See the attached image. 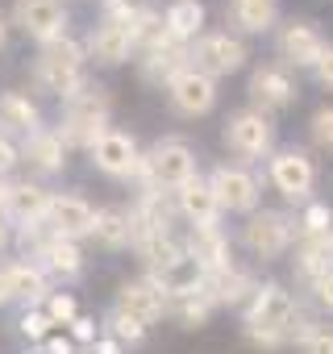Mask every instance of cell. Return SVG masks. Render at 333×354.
<instances>
[{"instance_id": "28", "label": "cell", "mask_w": 333, "mask_h": 354, "mask_svg": "<svg viewBox=\"0 0 333 354\" xmlns=\"http://www.w3.org/2000/svg\"><path fill=\"white\" fill-rule=\"evenodd\" d=\"M92 238H96L104 250H121V246H129V238H133L129 209H121V205H104V209H96V217H92Z\"/></svg>"}, {"instance_id": "29", "label": "cell", "mask_w": 333, "mask_h": 354, "mask_svg": "<svg viewBox=\"0 0 333 354\" xmlns=\"http://www.w3.org/2000/svg\"><path fill=\"white\" fill-rule=\"evenodd\" d=\"M329 267H333L329 238H296V246H292V271H296V279L308 283V279H316Z\"/></svg>"}, {"instance_id": "14", "label": "cell", "mask_w": 333, "mask_h": 354, "mask_svg": "<svg viewBox=\"0 0 333 354\" xmlns=\"http://www.w3.org/2000/svg\"><path fill=\"white\" fill-rule=\"evenodd\" d=\"M13 26L46 46L55 38H67V5L63 0H17L13 5Z\"/></svg>"}, {"instance_id": "45", "label": "cell", "mask_w": 333, "mask_h": 354, "mask_svg": "<svg viewBox=\"0 0 333 354\" xmlns=\"http://www.w3.org/2000/svg\"><path fill=\"white\" fill-rule=\"evenodd\" d=\"M92 354H121V346L108 337V342H100V346H92Z\"/></svg>"}, {"instance_id": "8", "label": "cell", "mask_w": 333, "mask_h": 354, "mask_svg": "<svg viewBox=\"0 0 333 354\" xmlns=\"http://www.w3.org/2000/svg\"><path fill=\"white\" fill-rule=\"evenodd\" d=\"M188 63L196 71H204L209 80H225V75H238L250 63V46L229 30H209L188 46Z\"/></svg>"}, {"instance_id": "44", "label": "cell", "mask_w": 333, "mask_h": 354, "mask_svg": "<svg viewBox=\"0 0 333 354\" xmlns=\"http://www.w3.org/2000/svg\"><path fill=\"white\" fill-rule=\"evenodd\" d=\"M46 354H75L71 337H46Z\"/></svg>"}, {"instance_id": "22", "label": "cell", "mask_w": 333, "mask_h": 354, "mask_svg": "<svg viewBox=\"0 0 333 354\" xmlns=\"http://www.w3.org/2000/svg\"><path fill=\"white\" fill-rule=\"evenodd\" d=\"M209 296H213V304L217 308H246V300L258 292V275L254 271H246V267H225V271H217V275H209Z\"/></svg>"}, {"instance_id": "40", "label": "cell", "mask_w": 333, "mask_h": 354, "mask_svg": "<svg viewBox=\"0 0 333 354\" xmlns=\"http://www.w3.org/2000/svg\"><path fill=\"white\" fill-rule=\"evenodd\" d=\"M50 329H55V325H50V317H46L42 308H30V313L21 317V333H26L30 342H46Z\"/></svg>"}, {"instance_id": "32", "label": "cell", "mask_w": 333, "mask_h": 354, "mask_svg": "<svg viewBox=\"0 0 333 354\" xmlns=\"http://www.w3.org/2000/svg\"><path fill=\"white\" fill-rule=\"evenodd\" d=\"M129 38H133V55L171 42V38H166V26H162V9L137 5V9H133V21H129Z\"/></svg>"}, {"instance_id": "23", "label": "cell", "mask_w": 333, "mask_h": 354, "mask_svg": "<svg viewBox=\"0 0 333 354\" xmlns=\"http://www.w3.org/2000/svg\"><path fill=\"white\" fill-rule=\"evenodd\" d=\"M46 209H50V192L42 184H9L5 192V205H0V213L21 221V225H34V221H46Z\"/></svg>"}, {"instance_id": "2", "label": "cell", "mask_w": 333, "mask_h": 354, "mask_svg": "<svg viewBox=\"0 0 333 354\" xmlns=\"http://www.w3.org/2000/svg\"><path fill=\"white\" fill-rule=\"evenodd\" d=\"M84 63H88V55H84L79 42H71V38H55V42H46V46L38 50L34 80H38L42 92L71 100V96H79V92L88 88V71H84Z\"/></svg>"}, {"instance_id": "36", "label": "cell", "mask_w": 333, "mask_h": 354, "mask_svg": "<svg viewBox=\"0 0 333 354\" xmlns=\"http://www.w3.org/2000/svg\"><path fill=\"white\" fill-rule=\"evenodd\" d=\"M304 292H308V308H316V313L333 317V267H329V271H321L316 279H308V283H304Z\"/></svg>"}, {"instance_id": "50", "label": "cell", "mask_w": 333, "mask_h": 354, "mask_svg": "<svg viewBox=\"0 0 333 354\" xmlns=\"http://www.w3.org/2000/svg\"><path fill=\"white\" fill-rule=\"evenodd\" d=\"M329 246H333V230H329Z\"/></svg>"}, {"instance_id": "9", "label": "cell", "mask_w": 333, "mask_h": 354, "mask_svg": "<svg viewBox=\"0 0 333 354\" xmlns=\"http://www.w3.org/2000/svg\"><path fill=\"white\" fill-rule=\"evenodd\" d=\"M325 46L329 38L312 17H287L283 26H275V63H283L287 71H312Z\"/></svg>"}, {"instance_id": "13", "label": "cell", "mask_w": 333, "mask_h": 354, "mask_svg": "<svg viewBox=\"0 0 333 354\" xmlns=\"http://www.w3.org/2000/svg\"><path fill=\"white\" fill-rule=\"evenodd\" d=\"M88 154H92L96 171H104L108 180H137V171H142V150H137L133 133H121V129H108Z\"/></svg>"}, {"instance_id": "48", "label": "cell", "mask_w": 333, "mask_h": 354, "mask_svg": "<svg viewBox=\"0 0 333 354\" xmlns=\"http://www.w3.org/2000/svg\"><path fill=\"white\" fill-rule=\"evenodd\" d=\"M5 38H9V26H5V17H0V46H5Z\"/></svg>"}, {"instance_id": "16", "label": "cell", "mask_w": 333, "mask_h": 354, "mask_svg": "<svg viewBox=\"0 0 333 354\" xmlns=\"http://www.w3.org/2000/svg\"><path fill=\"white\" fill-rule=\"evenodd\" d=\"M117 308L121 313H129L133 321H142L146 329L166 313V296H162V288L150 279V275H142V279H125L121 283V292H117Z\"/></svg>"}, {"instance_id": "31", "label": "cell", "mask_w": 333, "mask_h": 354, "mask_svg": "<svg viewBox=\"0 0 333 354\" xmlns=\"http://www.w3.org/2000/svg\"><path fill=\"white\" fill-rule=\"evenodd\" d=\"M5 279H9V300H46L50 288H46V271L38 263H9L5 267Z\"/></svg>"}, {"instance_id": "33", "label": "cell", "mask_w": 333, "mask_h": 354, "mask_svg": "<svg viewBox=\"0 0 333 354\" xmlns=\"http://www.w3.org/2000/svg\"><path fill=\"white\" fill-rule=\"evenodd\" d=\"M175 317H180V325H188V329H196V325H204L213 313H217V304H213V296H209V288H200V292H188V296H180V300H171L166 304Z\"/></svg>"}, {"instance_id": "12", "label": "cell", "mask_w": 333, "mask_h": 354, "mask_svg": "<svg viewBox=\"0 0 333 354\" xmlns=\"http://www.w3.org/2000/svg\"><path fill=\"white\" fill-rule=\"evenodd\" d=\"M166 100H171V109L180 117H209L217 109V80H209L204 71H196L192 63L166 84Z\"/></svg>"}, {"instance_id": "4", "label": "cell", "mask_w": 333, "mask_h": 354, "mask_svg": "<svg viewBox=\"0 0 333 354\" xmlns=\"http://www.w3.org/2000/svg\"><path fill=\"white\" fill-rule=\"evenodd\" d=\"M196 175V150L184 138H158L146 154H142V171L137 180L142 188H158V192H175L180 184H188Z\"/></svg>"}, {"instance_id": "5", "label": "cell", "mask_w": 333, "mask_h": 354, "mask_svg": "<svg viewBox=\"0 0 333 354\" xmlns=\"http://www.w3.org/2000/svg\"><path fill=\"white\" fill-rule=\"evenodd\" d=\"M221 142L242 167L258 162V158H271L275 154V121L267 113H258V109H238V113L225 117Z\"/></svg>"}, {"instance_id": "18", "label": "cell", "mask_w": 333, "mask_h": 354, "mask_svg": "<svg viewBox=\"0 0 333 354\" xmlns=\"http://www.w3.org/2000/svg\"><path fill=\"white\" fill-rule=\"evenodd\" d=\"M84 55H88V59H96L100 67H121V63H129V59H133L129 26H125V21H108V17H104V21L92 30V38H88Z\"/></svg>"}, {"instance_id": "19", "label": "cell", "mask_w": 333, "mask_h": 354, "mask_svg": "<svg viewBox=\"0 0 333 354\" xmlns=\"http://www.w3.org/2000/svg\"><path fill=\"white\" fill-rule=\"evenodd\" d=\"M184 250H188V254L209 271V275H217V271L234 267V242H229V234H225L221 225H200V230H192Z\"/></svg>"}, {"instance_id": "17", "label": "cell", "mask_w": 333, "mask_h": 354, "mask_svg": "<svg viewBox=\"0 0 333 354\" xmlns=\"http://www.w3.org/2000/svg\"><path fill=\"white\" fill-rule=\"evenodd\" d=\"M171 201H175V213H180L192 230H200V225H217V221H221L217 196H213L209 180H200V175H192L188 184H180V188L171 192Z\"/></svg>"}, {"instance_id": "41", "label": "cell", "mask_w": 333, "mask_h": 354, "mask_svg": "<svg viewBox=\"0 0 333 354\" xmlns=\"http://www.w3.org/2000/svg\"><path fill=\"white\" fill-rule=\"evenodd\" d=\"M312 80H316L325 92H333V42L321 50V59H316V67H312Z\"/></svg>"}, {"instance_id": "46", "label": "cell", "mask_w": 333, "mask_h": 354, "mask_svg": "<svg viewBox=\"0 0 333 354\" xmlns=\"http://www.w3.org/2000/svg\"><path fill=\"white\" fill-rule=\"evenodd\" d=\"M9 300V279H5V267H0V304Z\"/></svg>"}, {"instance_id": "10", "label": "cell", "mask_w": 333, "mask_h": 354, "mask_svg": "<svg viewBox=\"0 0 333 354\" xmlns=\"http://www.w3.org/2000/svg\"><path fill=\"white\" fill-rule=\"evenodd\" d=\"M209 188H213L221 213H242V217H250V213L258 209V201H263L258 175H254L250 167H242V162H221V167H213Z\"/></svg>"}, {"instance_id": "15", "label": "cell", "mask_w": 333, "mask_h": 354, "mask_svg": "<svg viewBox=\"0 0 333 354\" xmlns=\"http://www.w3.org/2000/svg\"><path fill=\"white\" fill-rule=\"evenodd\" d=\"M92 217H96V209H92L84 196L59 192V196H50V209H46V230H50L55 238L79 242V238H92Z\"/></svg>"}, {"instance_id": "34", "label": "cell", "mask_w": 333, "mask_h": 354, "mask_svg": "<svg viewBox=\"0 0 333 354\" xmlns=\"http://www.w3.org/2000/svg\"><path fill=\"white\" fill-rule=\"evenodd\" d=\"M329 230H333V209L325 205V201H308V205H300V213H296V238H329Z\"/></svg>"}, {"instance_id": "7", "label": "cell", "mask_w": 333, "mask_h": 354, "mask_svg": "<svg viewBox=\"0 0 333 354\" xmlns=\"http://www.w3.org/2000/svg\"><path fill=\"white\" fill-rule=\"evenodd\" d=\"M267 180H271V188H275L287 205L300 209V205L312 201V188H316V162H312L308 150L283 146V150H275V154L267 158Z\"/></svg>"}, {"instance_id": "35", "label": "cell", "mask_w": 333, "mask_h": 354, "mask_svg": "<svg viewBox=\"0 0 333 354\" xmlns=\"http://www.w3.org/2000/svg\"><path fill=\"white\" fill-rule=\"evenodd\" d=\"M308 133H312V146H316V150L333 154V100H325V104L312 109V117H308Z\"/></svg>"}, {"instance_id": "6", "label": "cell", "mask_w": 333, "mask_h": 354, "mask_svg": "<svg viewBox=\"0 0 333 354\" xmlns=\"http://www.w3.org/2000/svg\"><path fill=\"white\" fill-rule=\"evenodd\" d=\"M242 246L258 259V263H275L283 254H292L296 246V217L279 213V209H254L242 225Z\"/></svg>"}, {"instance_id": "49", "label": "cell", "mask_w": 333, "mask_h": 354, "mask_svg": "<svg viewBox=\"0 0 333 354\" xmlns=\"http://www.w3.org/2000/svg\"><path fill=\"white\" fill-rule=\"evenodd\" d=\"M5 192H9V184H5V175H0V205H5Z\"/></svg>"}, {"instance_id": "27", "label": "cell", "mask_w": 333, "mask_h": 354, "mask_svg": "<svg viewBox=\"0 0 333 354\" xmlns=\"http://www.w3.org/2000/svg\"><path fill=\"white\" fill-rule=\"evenodd\" d=\"M38 267L42 271H55V275H63V279H75L79 271H84V250H79V242H67V238H46L42 246H38Z\"/></svg>"}, {"instance_id": "47", "label": "cell", "mask_w": 333, "mask_h": 354, "mask_svg": "<svg viewBox=\"0 0 333 354\" xmlns=\"http://www.w3.org/2000/svg\"><path fill=\"white\" fill-rule=\"evenodd\" d=\"M5 221H9V217H5V213H0V246H5V242H9V225H5Z\"/></svg>"}, {"instance_id": "43", "label": "cell", "mask_w": 333, "mask_h": 354, "mask_svg": "<svg viewBox=\"0 0 333 354\" xmlns=\"http://www.w3.org/2000/svg\"><path fill=\"white\" fill-rule=\"evenodd\" d=\"M17 158H21V150L13 146V138H9V133H0V175H5Z\"/></svg>"}, {"instance_id": "11", "label": "cell", "mask_w": 333, "mask_h": 354, "mask_svg": "<svg viewBox=\"0 0 333 354\" xmlns=\"http://www.w3.org/2000/svg\"><path fill=\"white\" fill-rule=\"evenodd\" d=\"M246 96H250V109H258V113H279V109H292L296 100H300V80H296V71H287L283 63H258L254 71H250V80H246Z\"/></svg>"}, {"instance_id": "24", "label": "cell", "mask_w": 333, "mask_h": 354, "mask_svg": "<svg viewBox=\"0 0 333 354\" xmlns=\"http://www.w3.org/2000/svg\"><path fill=\"white\" fill-rule=\"evenodd\" d=\"M162 26H166V38L171 42H196L204 34V5L200 0H171L162 9Z\"/></svg>"}, {"instance_id": "1", "label": "cell", "mask_w": 333, "mask_h": 354, "mask_svg": "<svg viewBox=\"0 0 333 354\" xmlns=\"http://www.w3.org/2000/svg\"><path fill=\"white\" fill-rule=\"evenodd\" d=\"M296 296L279 283V279H267L258 283V292L246 300L242 308V333L246 342L263 346V350H279L292 342V313H296Z\"/></svg>"}, {"instance_id": "30", "label": "cell", "mask_w": 333, "mask_h": 354, "mask_svg": "<svg viewBox=\"0 0 333 354\" xmlns=\"http://www.w3.org/2000/svg\"><path fill=\"white\" fill-rule=\"evenodd\" d=\"M42 113H38V104L26 96V92H0V125H5L9 133H38L42 125Z\"/></svg>"}, {"instance_id": "20", "label": "cell", "mask_w": 333, "mask_h": 354, "mask_svg": "<svg viewBox=\"0 0 333 354\" xmlns=\"http://www.w3.org/2000/svg\"><path fill=\"white\" fill-rule=\"evenodd\" d=\"M184 67H188V46H184V42L150 46V50H142V59H137V75H142L146 84H154V88H166Z\"/></svg>"}, {"instance_id": "3", "label": "cell", "mask_w": 333, "mask_h": 354, "mask_svg": "<svg viewBox=\"0 0 333 354\" xmlns=\"http://www.w3.org/2000/svg\"><path fill=\"white\" fill-rule=\"evenodd\" d=\"M108 109H113V96L104 88H84L79 96L67 100V113L55 133L63 138L67 150H92L108 133Z\"/></svg>"}, {"instance_id": "42", "label": "cell", "mask_w": 333, "mask_h": 354, "mask_svg": "<svg viewBox=\"0 0 333 354\" xmlns=\"http://www.w3.org/2000/svg\"><path fill=\"white\" fill-rule=\"evenodd\" d=\"M71 342H79V346L92 342V346H96V321H92V317H75V321H71Z\"/></svg>"}, {"instance_id": "38", "label": "cell", "mask_w": 333, "mask_h": 354, "mask_svg": "<svg viewBox=\"0 0 333 354\" xmlns=\"http://www.w3.org/2000/svg\"><path fill=\"white\" fill-rule=\"evenodd\" d=\"M42 313L50 317V325H71V321L79 317V308H75V296H71V292H50Z\"/></svg>"}, {"instance_id": "39", "label": "cell", "mask_w": 333, "mask_h": 354, "mask_svg": "<svg viewBox=\"0 0 333 354\" xmlns=\"http://www.w3.org/2000/svg\"><path fill=\"white\" fill-rule=\"evenodd\" d=\"M296 346H300V354H333V325L329 321H316Z\"/></svg>"}, {"instance_id": "51", "label": "cell", "mask_w": 333, "mask_h": 354, "mask_svg": "<svg viewBox=\"0 0 333 354\" xmlns=\"http://www.w3.org/2000/svg\"><path fill=\"white\" fill-rule=\"evenodd\" d=\"M104 5H113V0H104Z\"/></svg>"}, {"instance_id": "21", "label": "cell", "mask_w": 333, "mask_h": 354, "mask_svg": "<svg viewBox=\"0 0 333 354\" xmlns=\"http://www.w3.org/2000/svg\"><path fill=\"white\" fill-rule=\"evenodd\" d=\"M158 288H162V296H166V304H171V300H180V296H188V292H200L204 283H209V271L184 250L180 259H171V263H166L162 271H154L150 275Z\"/></svg>"}, {"instance_id": "26", "label": "cell", "mask_w": 333, "mask_h": 354, "mask_svg": "<svg viewBox=\"0 0 333 354\" xmlns=\"http://www.w3.org/2000/svg\"><path fill=\"white\" fill-rule=\"evenodd\" d=\"M229 17L242 34H271L279 26V0H229Z\"/></svg>"}, {"instance_id": "37", "label": "cell", "mask_w": 333, "mask_h": 354, "mask_svg": "<svg viewBox=\"0 0 333 354\" xmlns=\"http://www.w3.org/2000/svg\"><path fill=\"white\" fill-rule=\"evenodd\" d=\"M108 329H113V342H117V346H137V342L146 337V325H142V321H133V317H129V313H121V308H113Z\"/></svg>"}, {"instance_id": "25", "label": "cell", "mask_w": 333, "mask_h": 354, "mask_svg": "<svg viewBox=\"0 0 333 354\" xmlns=\"http://www.w3.org/2000/svg\"><path fill=\"white\" fill-rule=\"evenodd\" d=\"M21 158H26L34 171L55 175V171H63V167H67V146H63V138H59L55 129H38V133H30V138H26Z\"/></svg>"}]
</instances>
